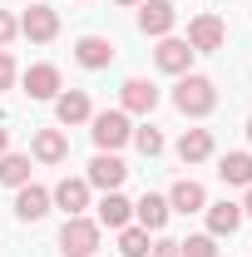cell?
I'll return each mask as SVG.
<instances>
[{"instance_id": "cell-10", "label": "cell", "mask_w": 252, "mask_h": 257, "mask_svg": "<svg viewBox=\"0 0 252 257\" xmlns=\"http://www.w3.org/2000/svg\"><path fill=\"white\" fill-rule=\"evenodd\" d=\"M55 119H60V124H89V119H94V104H89V94H84V89H60V94H55Z\"/></svg>"}, {"instance_id": "cell-29", "label": "cell", "mask_w": 252, "mask_h": 257, "mask_svg": "<svg viewBox=\"0 0 252 257\" xmlns=\"http://www.w3.org/2000/svg\"><path fill=\"white\" fill-rule=\"evenodd\" d=\"M10 154V128H0V159Z\"/></svg>"}, {"instance_id": "cell-27", "label": "cell", "mask_w": 252, "mask_h": 257, "mask_svg": "<svg viewBox=\"0 0 252 257\" xmlns=\"http://www.w3.org/2000/svg\"><path fill=\"white\" fill-rule=\"evenodd\" d=\"M15 35H20V20H15L10 10H0V50H5V45H10Z\"/></svg>"}, {"instance_id": "cell-4", "label": "cell", "mask_w": 252, "mask_h": 257, "mask_svg": "<svg viewBox=\"0 0 252 257\" xmlns=\"http://www.w3.org/2000/svg\"><path fill=\"white\" fill-rule=\"evenodd\" d=\"M20 35L35 40V45H50V40L60 35V10H55V5H30V10L20 15Z\"/></svg>"}, {"instance_id": "cell-22", "label": "cell", "mask_w": 252, "mask_h": 257, "mask_svg": "<svg viewBox=\"0 0 252 257\" xmlns=\"http://www.w3.org/2000/svg\"><path fill=\"white\" fill-rule=\"evenodd\" d=\"M0 183L5 188H25L30 183V154H5L0 159Z\"/></svg>"}, {"instance_id": "cell-31", "label": "cell", "mask_w": 252, "mask_h": 257, "mask_svg": "<svg viewBox=\"0 0 252 257\" xmlns=\"http://www.w3.org/2000/svg\"><path fill=\"white\" fill-rule=\"evenodd\" d=\"M247 144H252V119H247Z\"/></svg>"}, {"instance_id": "cell-14", "label": "cell", "mask_w": 252, "mask_h": 257, "mask_svg": "<svg viewBox=\"0 0 252 257\" xmlns=\"http://www.w3.org/2000/svg\"><path fill=\"white\" fill-rule=\"evenodd\" d=\"M203 213H208V232H213V237H232V232L242 227V203H227V198H222V203H208Z\"/></svg>"}, {"instance_id": "cell-5", "label": "cell", "mask_w": 252, "mask_h": 257, "mask_svg": "<svg viewBox=\"0 0 252 257\" xmlns=\"http://www.w3.org/2000/svg\"><path fill=\"white\" fill-rule=\"evenodd\" d=\"M124 178H129V163L119 159V154H94L89 173H84V183H89V188H104V193L124 188Z\"/></svg>"}, {"instance_id": "cell-18", "label": "cell", "mask_w": 252, "mask_h": 257, "mask_svg": "<svg viewBox=\"0 0 252 257\" xmlns=\"http://www.w3.org/2000/svg\"><path fill=\"white\" fill-rule=\"evenodd\" d=\"M168 213H173V208H168V198H158V193H144V198L134 203V218H139L144 232H158V227L168 223Z\"/></svg>"}, {"instance_id": "cell-28", "label": "cell", "mask_w": 252, "mask_h": 257, "mask_svg": "<svg viewBox=\"0 0 252 257\" xmlns=\"http://www.w3.org/2000/svg\"><path fill=\"white\" fill-rule=\"evenodd\" d=\"M149 257H183V247H178V242H168V237H163V242H154V247H149Z\"/></svg>"}, {"instance_id": "cell-32", "label": "cell", "mask_w": 252, "mask_h": 257, "mask_svg": "<svg viewBox=\"0 0 252 257\" xmlns=\"http://www.w3.org/2000/svg\"><path fill=\"white\" fill-rule=\"evenodd\" d=\"M119 5H139V0H119Z\"/></svg>"}, {"instance_id": "cell-3", "label": "cell", "mask_w": 252, "mask_h": 257, "mask_svg": "<svg viewBox=\"0 0 252 257\" xmlns=\"http://www.w3.org/2000/svg\"><path fill=\"white\" fill-rule=\"evenodd\" d=\"M60 252L64 257H94L99 252V223H89L84 213L69 218V223L60 227Z\"/></svg>"}, {"instance_id": "cell-7", "label": "cell", "mask_w": 252, "mask_h": 257, "mask_svg": "<svg viewBox=\"0 0 252 257\" xmlns=\"http://www.w3.org/2000/svg\"><path fill=\"white\" fill-rule=\"evenodd\" d=\"M173 20H178V10L168 5V0H139V30L163 40V35L173 30Z\"/></svg>"}, {"instance_id": "cell-9", "label": "cell", "mask_w": 252, "mask_h": 257, "mask_svg": "<svg viewBox=\"0 0 252 257\" xmlns=\"http://www.w3.org/2000/svg\"><path fill=\"white\" fill-rule=\"evenodd\" d=\"M154 64L163 69V74H188V64H193V45H188V40H173V35H163V40H158V50H154Z\"/></svg>"}, {"instance_id": "cell-26", "label": "cell", "mask_w": 252, "mask_h": 257, "mask_svg": "<svg viewBox=\"0 0 252 257\" xmlns=\"http://www.w3.org/2000/svg\"><path fill=\"white\" fill-rule=\"evenodd\" d=\"M15 79H20L15 55H10V50H0V94H5V89H15Z\"/></svg>"}, {"instance_id": "cell-8", "label": "cell", "mask_w": 252, "mask_h": 257, "mask_svg": "<svg viewBox=\"0 0 252 257\" xmlns=\"http://www.w3.org/2000/svg\"><path fill=\"white\" fill-rule=\"evenodd\" d=\"M74 60L84 69H109L114 64V40L109 35H79L74 40Z\"/></svg>"}, {"instance_id": "cell-21", "label": "cell", "mask_w": 252, "mask_h": 257, "mask_svg": "<svg viewBox=\"0 0 252 257\" xmlns=\"http://www.w3.org/2000/svg\"><path fill=\"white\" fill-rule=\"evenodd\" d=\"M129 218H134V203H129L124 193H119V188H114V193H104V203H99V223L119 232V227H129Z\"/></svg>"}, {"instance_id": "cell-23", "label": "cell", "mask_w": 252, "mask_h": 257, "mask_svg": "<svg viewBox=\"0 0 252 257\" xmlns=\"http://www.w3.org/2000/svg\"><path fill=\"white\" fill-rule=\"evenodd\" d=\"M149 247H154V242H149V232H144L139 223L119 227V252L124 257H149Z\"/></svg>"}, {"instance_id": "cell-6", "label": "cell", "mask_w": 252, "mask_h": 257, "mask_svg": "<svg viewBox=\"0 0 252 257\" xmlns=\"http://www.w3.org/2000/svg\"><path fill=\"white\" fill-rule=\"evenodd\" d=\"M222 40H227V25H222L218 15H198V20L188 25L193 55H213V50H222Z\"/></svg>"}, {"instance_id": "cell-17", "label": "cell", "mask_w": 252, "mask_h": 257, "mask_svg": "<svg viewBox=\"0 0 252 257\" xmlns=\"http://www.w3.org/2000/svg\"><path fill=\"white\" fill-rule=\"evenodd\" d=\"M168 208H173V213H203V208H208L203 183H198V178H178L173 193H168Z\"/></svg>"}, {"instance_id": "cell-16", "label": "cell", "mask_w": 252, "mask_h": 257, "mask_svg": "<svg viewBox=\"0 0 252 257\" xmlns=\"http://www.w3.org/2000/svg\"><path fill=\"white\" fill-rule=\"evenodd\" d=\"M64 84H60V69L55 64H30L25 69V94L30 99H55Z\"/></svg>"}, {"instance_id": "cell-25", "label": "cell", "mask_w": 252, "mask_h": 257, "mask_svg": "<svg viewBox=\"0 0 252 257\" xmlns=\"http://www.w3.org/2000/svg\"><path fill=\"white\" fill-rule=\"evenodd\" d=\"M183 247V257H218V237L213 232H193L188 242H178Z\"/></svg>"}, {"instance_id": "cell-2", "label": "cell", "mask_w": 252, "mask_h": 257, "mask_svg": "<svg viewBox=\"0 0 252 257\" xmlns=\"http://www.w3.org/2000/svg\"><path fill=\"white\" fill-rule=\"evenodd\" d=\"M89 124H94L89 134H94L99 154H114V149H124L129 139H134V124H129V114H124V109H104V114H94Z\"/></svg>"}, {"instance_id": "cell-11", "label": "cell", "mask_w": 252, "mask_h": 257, "mask_svg": "<svg viewBox=\"0 0 252 257\" xmlns=\"http://www.w3.org/2000/svg\"><path fill=\"white\" fill-rule=\"evenodd\" d=\"M154 104H158V89L149 79H124L119 84V109L124 114H154Z\"/></svg>"}, {"instance_id": "cell-24", "label": "cell", "mask_w": 252, "mask_h": 257, "mask_svg": "<svg viewBox=\"0 0 252 257\" xmlns=\"http://www.w3.org/2000/svg\"><path fill=\"white\" fill-rule=\"evenodd\" d=\"M134 144H139V154H144V159H158V154H163V134H158L154 124L134 128Z\"/></svg>"}, {"instance_id": "cell-15", "label": "cell", "mask_w": 252, "mask_h": 257, "mask_svg": "<svg viewBox=\"0 0 252 257\" xmlns=\"http://www.w3.org/2000/svg\"><path fill=\"white\" fill-rule=\"evenodd\" d=\"M15 213H20V223H40L50 213V188H40V183L15 188Z\"/></svg>"}, {"instance_id": "cell-12", "label": "cell", "mask_w": 252, "mask_h": 257, "mask_svg": "<svg viewBox=\"0 0 252 257\" xmlns=\"http://www.w3.org/2000/svg\"><path fill=\"white\" fill-rule=\"evenodd\" d=\"M30 154L40 163H64V159H69V139H64V128H35Z\"/></svg>"}, {"instance_id": "cell-13", "label": "cell", "mask_w": 252, "mask_h": 257, "mask_svg": "<svg viewBox=\"0 0 252 257\" xmlns=\"http://www.w3.org/2000/svg\"><path fill=\"white\" fill-rule=\"evenodd\" d=\"M50 203H60L69 218H79V213L89 208V183H84V178H60L55 193H50Z\"/></svg>"}, {"instance_id": "cell-30", "label": "cell", "mask_w": 252, "mask_h": 257, "mask_svg": "<svg viewBox=\"0 0 252 257\" xmlns=\"http://www.w3.org/2000/svg\"><path fill=\"white\" fill-rule=\"evenodd\" d=\"M242 218H252V183H247V203H242Z\"/></svg>"}, {"instance_id": "cell-1", "label": "cell", "mask_w": 252, "mask_h": 257, "mask_svg": "<svg viewBox=\"0 0 252 257\" xmlns=\"http://www.w3.org/2000/svg\"><path fill=\"white\" fill-rule=\"evenodd\" d=\"M173 104H178V114L203 119V114H213V109H218V84H213L208 74H183V79H178V89H173Z\"/></svg>"}, {"instance_id": "cell-20", "label": "cell", "mask_w": 252, "mask_h": 257, "mask_svg": "<svg viewBox=\"0 0 252 257\" xmlns=\"http://www.w3.org/2000/svg\"><path fill=\"white\" fill-rule=\"evenodd\" d=\"M218 178L227 188H247L252 183V154H222L218 159Z\"/></svg>"}, {"instance_id": "cell-19", "label": "cell", "mask_w": 252, "mask_h": 257, "mask_svg": "<svg viewBox=\"0 0 252 257\" xmlns=\"http://www.w3.org/2000/svg\"><path fill=\"white\" fill-rule=\"evenodd\" d=\"M178 159H183V163L213 159V128H183V139H178Z\"/></svg>"}]
</instances>
